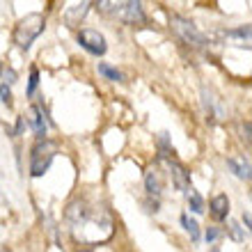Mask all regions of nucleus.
Masks as SVG:
<instances>
[{"instance_id": "nucleus-1", "label": "nucleus", "mask_w": 252, "mask_h": 252, "mask_svg": "<svg viewBox=\"0 0 252 252\" xmlns=\"http://www.w3.org/2000/svg\"><path fill=\"white\" fill-rule=\"evenodd\" d=\"M66 222L71 229V236L78 243L94 246L103 243L113 236L115 222L106 206L90 202V199H76L66 209Z\"/></svg>"}, {"instance_id": "nucleus-2", "label": "nucleus", "mask_w": 252, "mask_h": 252, "mask_svg": "<svg viewBox=\"0 0 252 252\" xmlns=\"http://www.w3.org/2000/svg\"><path fill=\"white\" fill-rule=\"evenodd\" d=\"M99 9L108 16L124 21L128 26H138L145 23V12L140 2H131V0H120V2H99Z\"/></svg>"}, {"instance_id": "nucleus-3", "label": "nucleus", "mask_w": 252, "mask_h": 252, "mask_svg": "<svg viewBox=\"0 0 252 252\" xmlns=\"http://www.w3.org/2000/svg\"><path fill=\"white\" fill-rule=\"evenodd\" d=\"M41 30H44V16H41V14H30V16H26V19L16 26L14 41H16L21 48H28L39 37Z\"/></svg>"}, {"instance_id": "nucleus-4", "label": "nucleus", "mask_w": 252, "mask_h": 252, "mask_svg": "<svg viewBox=\"0 0 252 252\" xmlns=\"http://www.w3.org/2000/svg\"><path fill=\"white\" fill-rule=\"evenodd\" d=\"M53 158H55V145L48 142V140H41L39 145L32 149V156H30V172H32V177H41L48 170Z\"/></svg>"}, {"instance_id": "nucleus-5", "label": "nucleus", "mask_w": 252, "mask_h": 252, "mask_svg": "<svg viewBox=\"0 0 252 252\" xmlns=\"http://www.w3.org/2000/svg\"><path fill=\"white\" fill-rule=\"evenodd\" d=\"M172 28L177 30V34H179V37L186 41V44H192V46H204V44H206L204 34L199 32V30L192 26L190 21L181 19V16H174V19H172Z\"/></svg>"}, {"instance_id": "nucleus-6", "label": "nucleus", "mask_w": 252, "mask_h": 252, "mask_svg": "<svg viewBox=\"0 0 252 252\" xmlns=\"http://www.w3.org/2000/svg\"><path fill=\"white\" fill-rule=\"evenodd\" d=\"M78 41H80V46L87 48V51L94 55L106 53V37L101 32H96V30H80Z\"/></svg>"}, {"instance_id": "nucleus-7", "label": "nucleus", "mask_w": 252, "mask_h": 252, "mask_svg": "<svg viewBox=\"0 0 252 252\" xmlns=\"http://www.w3.org/2000/svg\"><path fill=\"white\" fill-rule=\"evenodd\" d=\"M170 170H172V177H174L177 188H179V190H184V192L190 190V177H188L186 170H184L179 163H172V160H170Z\"/></svg>"}, {"instance_id": "nucleus-8", "label": "nucleus", "mask_w": 252, "mask_h": 252, "mask_svg": "<svg viewBox=\"0 0 252 252\" xmlns=\"http://www.w3.org/2000/svg\"><path fill=\"white\" fill-rule=\"evenodd\" d=\"M227 165L232 167V172L241 179H250V163H248L243 156H229L227 158Z\"/></svg>"}, {"instance_id": "nucleus-9", "label": "nucleus", "mask_w": 252, "mask_h": 252, "mask_svg": "<svg viewBox=\"0 0 252 252\" xmlns=\"http://www.w3.org/2000/svg\"><path fill=\"white\" fill-rule=\"evenodd\" d=\"M87 7H90V2H76V5H69V9H66V14H64V19H66V23L69 26H78L80 23V19L87 14Z\"/></svg>"}, {"instance_id": "nucleus-10", "label": "nucleus", "mask_w": 252, "mask_h": 252, "mask_svg": "<svg viewBox=\"0 0 252 252\" xmlns=\"http://www.w3.org/2000/svg\"><path fill=\"white\" fill-rule=\"evenodd\" d=\"M28 122L32 124L34 133H37L39 138H44V135H46V122H44V117H41V110L37 106L30 108V113H28Z\"/></svg>"}, {"instance_id": "nucleus-11", "label": "nucleus", "mask_w": 252, "mask_h": 252, "mask_svg": "<svg viewBox=\"0 0 252 252\" xmlns=\"http://www.w3.org/2000/svg\"><path fill=\"white\" fill-rule=\"evenodd\" d=\"M211 213H213V218H227V213H229V199L225 197V195H218V197H213L211 199Z\"/></svg>"}, {"instance_id": "nucleus-12", "label": "nucleus", "mask_w": 252, "mask_h": 252, "mask_svg": "<svg viewBox=\"0 0 252 252\" xmlns=\"http://www.w3.org/2000/svg\"><path fill=\"white\" fill-rule=\"evenodd\" d=\"M186 195H188V206H190L192 211H195V213H202V211H204V209H202V197H199V195L192 190V188L186 192Z\"/></svg>"}, {"instance_id": "nucleus-13", "label": "nucleus", "mask_w": 252, "mask_h": 252, "mask_svg": "<svg viewBox=\"0 0 252 252\" xmlns=\"http://www.w3.org/2000/svg\"><path fill=\"white\" fill-rule=\"evenodd\" d=\"M147 190H149V195H156L158 197L160 195V184H158V177L154 172L147 174Z\"/></svg>"}, {"instance_id": "nucleus-14", "label": "nucleus", "mask_w": 252, "mask_h": 252, "mask_svg": "<svg viewBox=\"0 0 252 252\" xmlns=\"http://www.w3.org/2000/svg\"><path fill=\"white\" fill-rule=\"evenodd\" d=\"M181 222H184V227L188 229V234H190L192 239L197 241L199 239V227H197V222H195L192 218H188V216H181Z\"/></svg>"}, {"instance_id": "nucleus-15", "label": "nucleus", "mask_w": 252, "mask_h": 252, "mask_svg": "<svg viewBox=\"0 0 252 252\" xmlns=\"http://www.w3.org/2000/svg\"><path fill=\"white\" fill-rule=\"evenodd\" d=\"M99 71L103 73V76H108L110 80H122V73L117 71V69H113V66H108V64H99Z\"/></svg>"}, {"instance_id": "nucleus-16", "label": "nucleus", "mask_w": 252, "mask_h": 252, "mask_svg": "<svg viewBox=\"0 0 252 252\" xmlns=\"http://www.w3.org/2000/svg\"><path fill=\"white\" fill-rule=\"evenodd\" d=\"M229 232H232V236H234L236 241H243V239H246V234L241 232V227L236 225V222H232V225H229Z\"/></svg>"}, {"instance_id": "nucleus-17", "label": "nucleus", "mask_w": 252, "mask_h": 252, "mask_svg": "<svg viewBox=\"0 0 252 252\" xmlns=\"http://www.w3.org/2000/svg\"><path fill=\"white\" fill-rule=\"evenodd\" d=\"M37 80H39V73H37V69H32V73H30V87H28V94L34 92V87H37Z\"/></svg>"}, {"instance_id": "nucleus-18", "label": "nucleus", "mask_w": 252, "mask_h": 252, "mask_svg": "<svg viewBox=\"0 0 252 252\" xmlns=\"http://www.w3.org/2000/svg\"><path fill=\"white\" fill-rule=\"evenodd\" d=\"M0 96H2V101H5L7 106H9V103H12V94H9V90H7L5 85L0 87Z\"/></svg>"}, {"instance_id": "nucleus-19", "label": "nucleus", "mask_w": 252, "mask_h": 252, "mask_svg": "<svg viewBox=\"0 0 252 252\" xmlns=\"http://www.w3.org/2000/svg\"><path fill=\"white\" fill-rule=\"evenodd\" d=\"M216 236H218V232H216V229H209V232H206V241H213Z\"/></svg>"}, {"instance_id": "nucleus-20", "label": "nucleus", "mask_w": 252, "mask_h": 252, "mask_svg": "<svg viewBox=\"0 0 252 252\" xmlns=\"http://www.w3.org/2000/svg\"><path fill=\"white\" fill-rule=\"evenodd\" d=\"M80 252H90V250H80Z\"/></svg>"}, {"instance_id": "nucleus-21", "label": "nucleus", "mask_w": 252, "mask_h": 252, "mask_svg": "<svg viewBox=\"0 0 252 252\" xmlns=\"http://www.w3.org/2000/svg\"><path fill=\"white\" fill-rule=\"evenodd\" d=\"M0 71H2V64H0Z\"/></svg>"}, {"instance_id": "nucleus-22", "label": "nucleus", "mask_w": 252, "mask_h": 252, "mask_svg": "<svg viewBox=\"0 0 252 252\" xmlns=\"http://www.w3.org/2000/svg\"><path fill=\"white\" fill-rule=\"evenodd\" d=\"M213 252H218V250H213Z\"/></svg>"}]
</instances>
